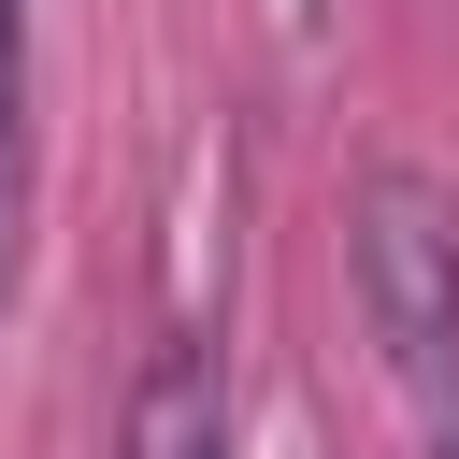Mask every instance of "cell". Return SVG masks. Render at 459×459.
<instances>
[{
    "label": "cell",
    "instance_id": "1",
    "mask_svg": "<svg viewBox=\"0 0 459 459\" xmlns=\"http://www.w3.org/2000/svg\"><path fill=\"white\" fill-rule=\"evenodd\" d=\"M344 273L387 373L416 402H459V186H430L416 158H373L344 186Z\"/></svg>",
    "mask_w": 459,
    "mask_h": 459
},
{
    "label": "cell",
    "instance_id": "2",
    "mask_svg": "<svg viewBox=\"0 0 459 459\" xmlns=\"http://www.w3.org/2000/svg\"><path fill=\"white\" fill-rule=\"evenodd\" d=\"M115 459H230V373H215L201 330H172V344L129 373V402H115Z\"/></svg>",
    "mask_w": 459,
    "mask_h": 459
},
{
    "label": "cell",
    "instance_id": "3",
    "mask_svg": "<svg viewBox=\"0 0 459 459\" xmlns=\"http://www.w3.org/2000/svg\"><path fill=\"white\" fill-rule=\"evenodd\" d=\"M29 258V0H0V316Z\"/></svg>",
    "mask_w": 459,
    "mask_h": 459
},
{
    "label": "cell",
    "instance_id": "4",
    "mask_svg": "<svg viewBox=\"0 0 459 459\" xmlns=\"http://www.w3.org/2000/svg\"><path fill=\"white\" fill-rule=\"evenodd\" d=\"M430 459H459V402H430Z\"/></svg>",
    "mask_w": 459,
    "mask_h": 459
}]
</instances>
